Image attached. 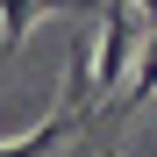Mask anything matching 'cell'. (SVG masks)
Segmentation results:
<instances>
[{"label":"cell","instance_id":"6da1fadb","mask_svg":"<svg viewBox=\"0 0 157 157\" xmlns=\"http://www.w3.org/2000/svg\"><path fill=\"white\" fill-rule=\"evenodd\" d=\"M136 7H143V14H150V29H157V0H136Z\"/></svg>","mask_w":157,"mask_h":157}]
</instances>
